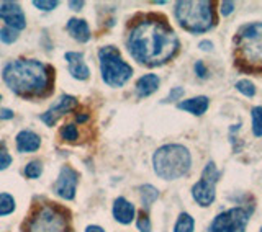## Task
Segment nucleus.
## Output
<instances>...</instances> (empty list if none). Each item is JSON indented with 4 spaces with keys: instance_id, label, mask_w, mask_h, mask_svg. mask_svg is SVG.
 <instances>
[{
    "instance_id": "5",
    "label": "nucleus",
    "mask_w": 262,
    "mask_h": 232,
    "mask_svg": "<svg viewBox=\"0 0 262 232\" xmlns=\"http://www.w3.org/2000/svg\"><path fill=\"white\" fill-rule=\"evenodd\" d=\"M152 167L159 178L177 180L190 170L192 155L182 144H166L154 152Z\"/></svg>"
},
{
    "instance_id": "7",
    "label": "nucleus",
    "mask_w": 262,
    "mask_h": 232,
    "mask_svg": "<svg viewBox=\"0 0 262 232\" xmlns=\"http://www.w3.org/2000/svg\"><path fill=\"white\" fill-rule=\"evenodd\" d=\"M98 61H100L102 79L106 85L113 88H120L133 76V69L128 62L123 61L120 51L115 46H103L98 51Z\"/></svg>"
},
{
    "instance_id": "19",
    "label": "nucleus",
    "mask_w": 262,
    "mask_h": 232,
    "mask_svg": "<svg viewBox=\"0 0 262 232\" xmlns=\"http://www.w3.org/2000/svg\"><path fill=\"white\" fill-rule=\"evenodd\" d=\"M139 196H141L143 206L147 210L159 198V192H158V188L152 185H141L139 187Z\"/></svg>"
},
{
    "instance_id": "3",
    "label": "nucleus",
    "mask_w": 262,
    "mask_h": 232,
    "mask_svg": "<svg viewBox=\"0 0 262 232\" xmlns=\"http://www.w3.org/2000/svg\"><path fill=\"white\" fill-rule=\"evenodd\" d=\"M234 61L237 69L249 74L262 72V21L248 23L234 36Z\"/></svg>"
},
{
    "instance_id": "15",
    "label": "nucleus",
    "mask_w": 262,
    "mask_h": 232,
    "mask_svg": "<svg viewBox=\"0 0 262 232\" xmlns=\"http://www.w3.org/2000/svg\"><path fill=\"white\" fill-rule=\"evenodd\" d=\"M16 151L23 154L35 152L41 146V137L33 131H20L16 134Z\"/></svg>"
},
{
    "instance_id": "20",
    "label": "nucleus",
    "mask_w": 262,
    "mask_h": 232,
    "mask_svg": "<svg viewBox=\"0 0 262 232\" xmlns=\"http://www.w3.org/2000/svg\"><path fill=\"white\" fill-rule=\"evenodd\" d=\"M193 227H195V221L190 214L187 213H182L179 214L177 218V222L174 226V232H193Z\"/></svg>"
},
{
    "instance_id": "1",
    "label": "nucleus",
    "mask_w": 262,
    "mask_h": 232,
    "mask_svg": "<svg viewBox=\"0 0 262 232\" xmlns=\"http://www.w3.org/2000/svg\"><path fill=\"white\" fill-rule=\"evenodd\" d=\"M126 48L133 59L147 67L169 62L180 48L176 31L161 15H146L131 27Z\"/></svg>"
},
{
    "instance_id": "12",
    "label": "nucleus",
    "mask_w": 262,
    "mask_h": 232,
    "mask_svg": "<svg viewBox=\"0 0 262 232\" xmlns=\"http://www.w3.org/2000/svg\"><path fill=\"white\" fill-rule=\"evenodd\" d=\"M76 105H77V100L72 95H62L59 100L51 106V108L39 116V120L43 121L46 126H54V124L57 123V120H59L64 113H68V111L76 108Z\"/></svg>"
},
{
    "instance_id": "30",
    "label": "nucleus",
    "mask_w": 262,
    "mask_h": 232,
    "mask_svg": "<svg viewBox=\"0 0 262 232\" xmlns=\"http://www.w3.org/2000/svg\"><path fill=\"white\" fill-rule=\"evenodd\" d=\"M184 94H185V90H184L182 87H174V88H172L170 92H169V95L162 100V103L176 102V100H179V98H182V97H184Z\"/></svg>"
},
{
    "instance_id": "22",
    "label": "nucleus",
    "mask_w": 262,
    "mask_h": 232,
    "mask_svg": "<svg viewBox=\"0 0 262 232\" xmlns=\"http://www.w3.org/2000/svg\"><path fill=\"white\" fill-rule=\"evenodd\" d=\"M15 211V200L12 195L0 193V216H8Z\"/></svg>"
},
{
    "instance_id": "35",
    "label": "nucleus",
    "mask_w": 262,
    "mask_h": 232,
    "mask_svg": "<svg viewBox=\"0 0 262 232\" xmlns=\"http://www.w3.org/2000/svg\"><path fill=\"white\" fill-rule=\"evenodd\" d=\"M69 7L72 8V10H82V7H84V2H74V0H71L69 2Z\"/></svg>"
},
{
    "instance_id": "18",
    "label": "nucleus",
    "mask_w": 262,
    "mask_h": 232,
    "mask_svg": "<svg viewBox=\"0 0 262 232\" xmlns=\"http://www.w3.org/2000/svg\"><path fill=\"white\" fill-rule=\"evenodd\" d=\"M66 30L77 43H87L90 39V28L87 21L82 18H71L66 25Z\"/></svg>"
},
{
    "instance_id": "16",
    "label": "nucleus",
    "mask_w": 262,
    "mask_h": 232,
    "mask_svg": "<svg viewBox=\"0 0 262 232\" xmlns=\"http://www.w3.org/2000/svg\"><path fill=\"white\" fill-rule=\"evenodd\" d=\"M161 80L156 74H146V76L139 77L136 82V87H135V92L138 98H146V97H151L154 92H158Z\"/></svg>"
},
{
    "instance_id": "27",
    "label": "nucleus",
    "mask_w": 262,
    "mask_h": 232,
    "mask_svg": "<svg viewBox=\"0 0 262 232\" xmlns=\"http://www.w3.org/2000/svg\"><path fill=\"white\" fill-rule=\"evenodd\" d=\"M16 39H18V31H13V30L7 28V27L0 30V41H2V43L12 44V43H15Z\"/></svg>"
},
{
    "instance_id": "2",
    "label": "nucleus",
    "mask_w": 262,
    "mask_h": 232,
    "mask_svg": "<svg viewBox=\"0 0 262 232\" xmlns=\"http://www.w3.org/2000/svg\"><path fill=\"white\" fill-rule=\"evenodd\" d=\"M5 85L21 98H43L53 92L54 74L51 65L36 59H15L2 71Z\"/></svg>"
},
{
    "instance_id": "17",
    "label": "nucleus",
    "mask_w": 262,
    "mask_h": 232,
    "mask_svg": "<svg viewBox=\"0 0 262 232\" xmlns=\"http://www.w3.org/2000/svg\"><path fill=\"white\" fill-rule=\"evenodd\" d=\"M208 106H210V100H208V97H205V95L193 97V98H188V100L177 103L179 110L188 111V113H192L195 116H202L205 111L208 110Z\"/></svg>"
},
{
    "instance_id": "9",
    "label": "nucleus",
    "mask_w": 262,
    "mask_h": 232,
    "mask_svg": "<svg viewBox=\"0 0 262 232\" xmlns=\"http://www.w3.org/2000/svg\"><path fill=\"white\" fill-rule=\"evenodd\" d=\"M249 222V213L244 208H231L220 213L211 221L208 232H244Z\"/></svg>"
},
{
    "instance_id": "28",
    "label": "nucleus",
    "mask_w": 262,
    "mask_h": 232,
    "mask_svg": "<svg viewBox=\"0 0 262 232\" xmlns=\"http://www.w3.org/2000/svg\"><path fill=\"white\" fill-rule=\"evenodd\" d=\"M10 164H12V155L8 152V149L5 147V144L0 143V170L8 169Z\"/></svg>"
},
{
    "instance_id": "33",
    "label": "nucleus",
    "mask_w": 262,
    "mask_h": 232,
    "mask_svg": "<svg viewBox=\"0 0 262 232\" xmlns=\"http://www.w3.org/2000/svg\"><path fill=\"white\" fill-rule=\"evenodd\" d=\"M13 118V111L8 108H2L0 110V120H12Z\"/></svg>"
},
{
    "instance_id": "31",
    "label": "nucleus",
    "mask_w": 262,
    "mask_h": 232,
    "mask_svg": "<svg viewBox=\"0 0 262 232\" xmlns=\"http://www.w3.org/2000/svg\"><path fill=\"white\" fill-rule=\"evenodd\" d=\"M220 7H221L220 10H221V13H223V16L231 15V13L234 12V8H236L234 2H221Z\"/></svg>"
},
{
    "instance_id": "36",
    "label": "nucleus",
    "mask_w": 262,
    "mask_h": 232,
    "mask_svg": "<svg viewBox=\"0 0 262 232\" xmlns=\"http://www.w3.org/2000/svg\"><path fill=\"white\" fill-rule=\"evenodd\" d=\"M85 232H105L100 226H95V224H92V226H87L85 227Z\"/></svg>"
},
{
    "instance_id": "8",
    "label": "nucleus",
    "mask_w": 262,
    "mask_h": 232,
    "mask_svg": "<svg viewBox=\"0 0 262 232\" xmlns=\"http://www.w3.org/2000/svg\"><path fill=\"white\" fill-rule=\"evenodd\" d=\"M220 170L216 169V165L213 160H210L202 172V177L192 187V196L193 200L199 203L203 208L210 206L215 201L216 196V183L220 180Z\"/></svg>"
},
{
    "instance_id": "4",
    "label": "nucleus",
    "mask_w": 262,
    "mask_h": 232,
    "mask_svg": "<svg viewBox=\"0 0 262 232\" xmlns=\"http://www.w3.org/2000/svg\"><path fill=\"white\" fill-rule=\"evenodd\" d=\"M21 232H71V213L51 201L39 203L23 222Z\"/></svg>"
},
{
    "instance_id": "13",
    "label": "nucleus",
    "mask_w": 262,
    "mask_h": 232,
    "mask_svg": "<svg viewBox=\"0 0 262 232\" xmlns=\"http://www.w3.org/2000/svg\"><path fill=\"white\" fill-rule=\"evenodd\" d=\"M64 59L68 61L69 72L74 79L77 80H87L90 77V69L87 67V64L84 62V54L79 51H69L66 53Z\"/></svg>"
},
{
    "instance_id": "26",
    "label": "nucleus",
    "mask_w": 262,
    "mask_h": 232,
    "mask_svg": "<svg viewBox=\"0 0 262 232\" xmlns=\"http://www.w3.org/2000/svg\"><path fill=\"white\" fill-rule=\"evenodd\" d=\"M136 227L141 232H151V221L146 211H141L136 218Z\"/></svg>"
},
{
    "instance_id": "24",
    "label": "nucleus",
    "mask_w": 262,
    "mask_h": 232,
    "mask_svg": "<svg viewBox=\"0 0 262 232\" xmlns=\"http://www.w3.org/2000/svg\"><path fill=\"white\" fill-rule=\"evenodd\" d=\"M234 87H236L237 92H241L244 97H249L251 98V97L256 95V85H254L249 79H243L239 82H236Z\"/></svg>"
},
{
    "instance_id": "29",
    "label": "nucleus",
    "mask_w": 262,
    "mask_h": 232,
    "mask_svg": "<svg viewBox=\"0 0 262 232\" xmlns=\"http://www.w3.org/2000/svg\"><path fill=\"white\" fill-rule=\"evenodd\" d=\"M33 5H35L36 8H39V10H45V12H51V10H54V8L59 5V2L57 0H35L33 2Z\"/></svg>"
},
{
    "instance_id": "10",
    "label": "nucleus",
    "mask_w": 262,
    "mask_h": 232,
    "mask_svg": "<svg viewBox=\"0 0 262 232\" xmlns=\"http://www.w3.org/2000/svg\"><path fill=\"white\" fill-rule=\"evenodd\" d=\"M77 181H79L77 172L71 169L69 165H64V167H61L59 177H57L56 183H54V193L57 196H61L62 200H68V201L74 200Z\"/></svg>"
},
{
    "instance_id": "11",
    "label": "nucleus",
    "mask_w": 262,
    "mask_h": 232,
    "mask_svg": "<svg viewBox=\"0 0 262 232\" xmlns=\"http://www.w3.org/2000/svg\"><path fill=\"white\" fill-rule=\"evenodd\" d=\"M0 18L7 23V28L13 31H21L27 27L25 13L16 2H0Z\"/></svg>"
},
{
    "instance_id": "21",
    "label": "nucleus",
    "mask_w": 262,
    "mask_h": 232,
    "mask_svg": "<svg viewBox=\"0 0 262 232\" xmlns=\"http://www.w3.org/2000/svg\"><path fill=\"white\" fill-rule=\"evenodd\" d=\"M252 118V134L256 137H262V106H254L251 110Z\"/></svg>"
},
{
    "instance_id": "37",
    "label": "nucleus",
    "mask_w": 262,
    "mask_h": 232,
    "mask_svg": "<svg viewBox=\"0 0 262 232\" xmlns=\"http://www.w3.org/2000/svg\"><path fill=\"white\" fill-rule=\"evenodd\" d=\"M0 102H2V95H0Z\"/></svg>"
},
{
    "instance_id": "34",
    "label": "nucleus",
    "mask_w": 262,
    "mask_h": 232,
    "mask_svg": "<svg viewBox=\"0 0 262 232\" xmlns=\"http://www.w3.org/2000/svg\"><path fill=\"white\" fill-rule=\"evenodd\" d=\"M199 46H200L202 51H211V49H213V43H211V41H202Z\"/></svg>"
},
{
    "instance_id": "14",
    "label": "nucleus",
    "mask_w": 262,
    "mask_h": 232,
    "mask_svg": "<svg viewBox=\"0 0 262 232\" xmlns=\"http://www.w3.org/2000/svg\"><path fill=\"white\" fill-rule=\"evenodd\" d=\"M112 213H113V218L117 219L120 224H131L135 219L136 211H135V206L131 204L126 198L118 196L117 200L113 201Z\"/></svg>"
},
{
    "instance_id": "38",
    "label": "nucleus",
    "mask_w": 262,
    "mask_h": 232,
    "mask_svg": "<svg viewBox=\"0 0 262 232\" xmlns=\"http://www.w3.org/2000/svg\"><path fill=\"white\" fill-rule=\"evenodd\" d=\"M259 232H262V227H260V230H259Z\"/></svg>"
},
{
    "instance_id": "23",
    "label": "nucleus",
    "mask_w": 262,
    "mask_h": 232,
    "mask_svg": "<svg viewBox=\"0 0 262 232\" xmlns=\"http://www.w3.org/2000/svg\"><path fill=\"white\" fill-rule=\"evenodd\" d=\"M25 177L27 178H31V180H35V178H39L41 177V173H43V164H41L39 160H31L27 167H25Z\"/></svg>"
},
{
    "instance_id": "25",
    "label": "nucleus",
    "mask_w": 262,
    "mask_h": 232,
    "mask_svg": "<svg viewBox=\"0 0 262 232\" xmlns=\"http://www.w3.org/2000/svg\"><path fill=\"white\" fill-rule=\"evenodd\" d=\"M59 134L66 143H74V141L79 139V129L76 124H66V126H62Z\"/></svg>"
},
{
    "instance_id": "6",
    "label": "nucleus",
    "mask_w": 262,
    "mask_h": 232,
    "mask_svg": "<svg viewBox=\"0 0 262 232\" xmlns=\"http://www.w3.org/2000/svg\"><path fill=\"white\" fill-rule=\"evenodd\" d=\"M211 7L213 4L208 0H180L176 4L174 15L185 31L199 35L215 27V13Z\"/></svg>"
},
{
    "instance_id": "32",
    "label": "nucleus",
    "mask_w": 262,
    "mask_h": 232,
    "mask_svg": "<svg viewBox=\"0 0 262 232\" xmlns=\"http://www.w3.org/2000/svg\"><path fill=\"white\" fill-rule=\"evenodd\" d=\"M195 72H196V76H199L200 79H207L208 77V71H207V67H205V64L202 61L195 62Z\"/></svg>"
}]
</instances>
